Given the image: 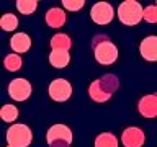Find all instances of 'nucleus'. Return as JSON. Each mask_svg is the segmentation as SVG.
<instances>
[{"label": "nucleus", "mask_w": 157, "mask_h": 147, "mask_svg": "<svg viewBox=\"0 0 157 147\" xmlns=\"http://www.w3.org/2000/svg\"><path fill=\"white\" fill-rule=\"evenodd\" d=\"M38 2L36 0H18L17 2V10L23 15H31L36 12Z\"/></svg>", "instance_id": "nucleus-19"}, {"label": "nucleus", "mask_w": 157, "mask_h": 147, "mask_svg": "<svg viewBox=\"0 0 157 147\" xmlns=\"http://www.w3.org/2000/svg\"><path fill=\"white\" fill-rule=\"evenodd\" d=\"M0 28L3 31H15L18 28V18L15 17L13 13H5L2 18H0Z\"/></svg>", "instance_id": "nucleus-18"}, {"label": "nucleus", "mask_w": 157, "mask_h": 147, "mask_svg": "<svg viewBox=\"0 0 157 147\" xmlns=\"http://www.w3.org/2000/svg\"><path fill=\"white\" fill-rule=\"evenodd\" d=\"M51 51H54V49H61V51H69L72 46V41L71 38L67 36L66 33H57L54 34V36L51 38Z\"/></svg>", "instance_id": "nucleus-15"}, {"label": "nucleus", "mask_w": 157, "mask_h": 147, "mask_svg": "<svg viewBox=\"0 0 157 147\" xmlns=\"http://www.w3.org/2000/svg\"><path fill=\"white\" fill-rule=\"evenodd\" d=\"M141 56L149 62H157V36H146L139 44Z\"/></svg>", "instance_id": "nucleus-9"}, {"label": "nucleus", "mask_w": 157, "mask_h": 147, "mask_svg": "<svg viewBox=\"0 0 157 147\" xmlns=\"http://www.w3.org/2000/svg\"><path fill=\"white\" fill-rule=\"evenodd\" d=\"M144 20L147 23H157V7L155 5H149L144 8Z\"/></svg>", "instance_id": "nucleus-23"}, {"label": "nucleus", "mask_w": 157, "mask_h": 147, "mask_svg": "<svg viewBox=\"0 0 157 147\" xmlns=\"http://www.w3.org/2000/svg\"><path fill=\"white\" fill-rule=\"evenodd\" d=\"M90 18L97 24H108L115 18V8L108 2H97L90 10Z\"/></svg>", "instance_id": "nucleus-5"}, {"label": "nucleus", "mask_w": 157, "mask_h": 147, "mask_svg": "<svg viewBox=\"0 0 157 147\" xmlns=\"http://www.w3.org/2000/svg\"><path fill=\"white\" fill-rule=\"evenodd\" d=\"M95 147H118V139L111 132H101L95 139Z\"/></svg>", "instance_id": "nucleus-16"}, {"label": "nucleus", "mask_w": 157, "mask_h": 147, "mask_svg": "<svg viewBox=\"0 0 157 147\" xmlns=\"http://www.w3.org/2000/svg\"><path fill=\"white\" fill-rule=\"evenodd\" d=\"M144 141H146L144 131L136 126L126 127L121 134V142L124 147H142L144 145Z\"/></svg>", "instance_id": "nucleus-8"}, {"label": "nucleus", "mask_w": 157, "mask_h": 147, "mask_svg": "<svg viewBox=\"0 0 157 147\" xmlns=\"http://www.w3.org/2000/svg\"><path fill=\"white\" fill-rule=\"evenodd\" d=\"M85 5L83 0H62V7L69 10V12H78Z\"/></svg>", "instance_id": "nucleus-22"}, {"label": "nucleus", "mask_w": 157, "mask_h": 147, "mask_svg": "<svg viewBox=\"0 0 157 147\" xmlns=\"http://www.w3.org/2000/svg\"><path fill=\"white\" fill-rule=\"evenodd\" d=\"M93 54L98 64L111 66L118 59V47L106 36H97L93 39Z\"/></svg>", "instance_id": "nucleus-1"}, {"label": "nucleus", "mask_w": 157, "mask_h": 147, "mask_svg": "<svg viewBox=\"0 0 157 147\" xmlns=\"http://www.w3.org/2000/svg\"><path fill=\"white\" fill-rule=\"evenodd\" d=\"M8 95L15 101H25L31 96V83L26 78H13L8 83Z\"/></svg>", "instance_id": "nucleus-6"}, {"label": "nucleus", "mask_w": 157, "mask_h": 147, "mask_svg": "<svg viewBox=\"0 0 157 147\" xmlns=\"http://www.w3.org/2000/svg\"><path fill=\"white\" fill-rule=\"evenodd\" d=\"M137 110L144 118L157 116V93L155 95H144L137 103Z\"/></svg>", "instance_id": "nucleus-10"}, {"label": "nucleus", "mask_w": 157, "mask_h": 147, "mask_svg": "<svg viewBox=\"0 0 157 147\" xmlns=\"http://www.w3.org/2000/svg\"><path fill=\"white\" fill-rule=\"evenodd\" d=\"M88 95H90V98L97 103H105V101L110 100V96H111L110 93H106L103 90L100 78H98V80H93L90 83V87H88Z\"/></svg>", "instance_id": "nucleus-14"}, {"label": "nucleus", "mask_w": 157, "mask_h": 147, "mask_svg": "<svg viewBox=\"0 0 157 147\" xmlns=\"http://www.w3.org/2000/svg\"><path fill=\"white\" fill-rule=\"evenodd\" d=\"M44 20H46V24L51 28H61L64 26V23H66V12H64L62 8H49L46 12V17H44Z\"/></svg>", "instance_id": "nucleus-12"}, {"label": "nucleus", "mask_w": 157, "mask_h": 147, "mask_svg": "<svg viewBox=\"0 0 157 147\" xmlns=\"http://www.w3.org/2000/svg\"><path fill=\"white\" fill-rule=\"evenodd\" d=\"M0 116L5 123H13L18 118V108L13 105H3L0 110Z\"/></svg>", "instance_id": "nucleus-20"}, {"label": "nucleus", "mask_w": 157, "mask_h": 147, "mask_svg": "<svg viewBox=\"0 0 157 147\" xmlns=\"http://www.w3.org/2000/svg\"><path fill=\"white\" fill-rule=\"evenodd\" d=\"M3 64H5V69L10 72H17L21 69L23 66V61H21V57H20V54H8V56H5L3 59Z\"/></svg>", "instance_id": "nucleus-17"}, {"label": "nucleus", "mask_w": 157, "mask_h": 147, "mask_svg": "<svg viewBox=\"0 0 157 147\" xmlns=\"http://www.w3.org/2000/svg\"><path fill=\"white\" fill-rule=\"evenodd\" d=\"M7 147H13V145H7Z\"/></svg>", "instance_id": "nucleus-25"}, {"label": "nucleus", "mask_w": 157, "mask_h": 147, "mask_svg": "<svg viewBox=\"0 0 157 147\" xmlns=\"http://www.w3.org/2000/svg\"><path fill=\"white\" fill-rule=\"evenodd\" d=\"M46 141L51 145L54 142H72V131L66 124H52L46 132Z\"/></svg>", "instance_id": "nucleus-7"}, {"label": "nucleus", "mask_w": 157, "mask_h": 147, "mask_svg": "<svg viewBox=\"0 0 157 147\" xmlns=\"http://www.w3.org/2000/svg\"><path fill=\"white\" fill-rule=\"evenodd\" d=\"M71 144H67V142H54V144H51L49 147H69Z\"/></svg>", "instance_id": "nucleus-24"}, {"label": "nucleus", "mask_w": 157, "mask_h": 147, "mask_svg": "<svg viewBox=\"0 0 157 147\" xmlns=\"http://www.w3.org/2000/svg\"><path fill=\"white\" fill-rule=\"evenodd\" d=\"M100 82H101L103 90H105L106 93H110V95L118 88V78L113 77V75H105V77H101Z\"/></svg>", "instance_id": "nucleus-21"}, {"label": "nucleus", "mask_w": 157, "mask_h": 147, "mask_svg": "<svg viewBox=\"0 0 157 147\" xmlns=\"http://www.w3.org/2000/svg\"><path fill=\"white\" fill-rule=\"evenodd\" d=\"M10 47L15 51V54L28 52L29 47H31V38L26 33H15L10 38Z\"/></svg>", "instance_id": "nucleus-11"}, {"label": "nucleus", "mask_w": 157, "mask_h": 147, "mask_svg": "<svg viewBox=\"0 0 157 147\" xmlns=\"http://www.w3.org/2000/svg\"><path fill=\"white\" fill-rule=\"evenodd\" d=\"M48 92H49L51 100L57 101V103H64L72 95V85L69 83V80H66V78H56V80H52L49 83Z\"/></svg>", "instance_id": "nucleus-4"}, {"label": "nucleus", "mask_w": 157, "mask_h": 147, "mask_svg": "<svg viewBox=\"0 0 157 147\" xmlns=\"http://www.w3.org/2000/svg\"><path fill=\"white\" fill-rule=\"evenodd\" d=\"M118 20L126 26H134L144 20V8L136 0H124L118 7Z\"/></svg>", "instance_id": "nucleus-2"}, {"label": "nucleus", "mask_w": 157, "mask_h": 147, "mask_svg": "<svg viewBox=\"0 0 157 147\" xmlns=\"http://www.w3.org/2000/svg\"><path fill=\"white\" fill-rule=\"evenodd\" d=\"M155 7H157V3H155Z\"/></svg>", "instance_id": "nucleus-26"}, {"label": "nucleus", "mask_w": 157, "mask_h": 147, "mask_svg": "<svg viewBox=\"0 0 157 147\" xmlns=\"http://www.w3.org/2000/svg\"><path fill=\"white\" fill-rule=\"evenodd\" d=\"M33 141V132L26 124H12L7 129V142L13 147H28Z\"/></svg>", "instance_id": "nucleus-3"}, {"label": "nucleus", "mask_w": 157, "mask_h": 147, "mask_svg": "<svg viewBox=\"0 0 157 147\" xmlns=\"http://www.w3.org/2000/svg\"><path fill=\"white\" fill-rule=\"evenodd\" d=\"M71 62V54L69 51H61V49H54L49 54V64L56 69H64Z\"/></svg>", "instance_id": "nucleus-13"}]
</instances>
